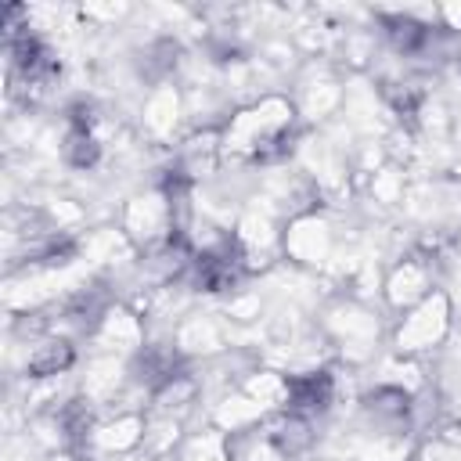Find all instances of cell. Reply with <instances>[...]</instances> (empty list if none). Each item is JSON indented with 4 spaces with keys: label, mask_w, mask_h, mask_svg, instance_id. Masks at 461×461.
<instances>
[{
    "label": "cell",
    "mask_w": 461,
    "mask_h": 461,
    "mask_svg": "<svg viewBox=\"0 0 461 461\" xmlns=\"http://www.w3.org/2000/svg\"><path fill=\"white\" fill-rule=\"evenodd\" d=\"M72 364V346L68 342H47L29 357V371L32 375H58Z\"/></svg>",
    "instance_id": "cell-1"
}]
</instances>
